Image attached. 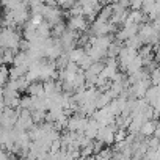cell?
I'll list each match as a JSON object with an SVG mask.
<instances>
[{
  "label": "cell",
  "mask_w": 160,
  "mask_h": 160,
  "mask_svg": "<svg viewBox=\"0 0 160 160\" xmlns=\"http://www.w3.org/2000/svg\"><path fill=\"white\" fill-rule=\"evenodd\" d=\"M155 126H157V122H154V121H146L143 126H141V130H140V133L143 135V137H151V135H154L155 133Z\"/></svg>",
  "instance_id": "obj_3"
},
{
  "label": "cell",
  "mask_w": 160,
  "mask_h": 160,
  "mask_svg": "<svg viewBox=\"0 0 160 160\" xmlns=\"http://www.w3.org/2000/svg\"><path fill=\"white\" fill-rule=\"evenodd\" d=\"M98 138L102 141V143H112L115 140V129L110 127V126H101L99 132H98Z\"/></svg>",
  "instance_id": "obj_1"
},
{
  "label": "cell",
  "mask_w": 160,
  "mask_h": 160,
  "mask_svg": "<svg viewBox=\"0 0 160 160\" xmlns=\"http://www.w3.org/2000/svg\"><path fill=\"white\" fill-rule=\"evenodd\" d=\"M87 27V19L82 16V14H75L69 19V28L71 32L72 30H85Z\"/></svg>",
  "instance_id": "obj_2"
},
{
  "label": "cell",
  "mask_w": 160,
  "mask_h": 160,
  "mask_svg": "<svg viewBox=\"0 0 160 160\" xmlns=\"http://www.w3.org/2000/svg\"><path fill=\"white\" fill-rule=\"evenodd\" d=\"M8 78V71L5 68H0V87H2Z\"/></svg>",
  "instance_id": "obj_4"
}]
</instances>
